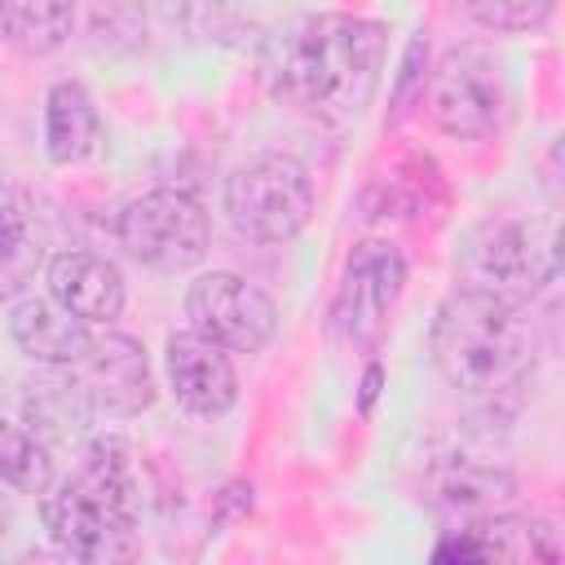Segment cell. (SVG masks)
<instances>
[{
  "mask_svg": "<svg viewBox=\"0 0 565 565\" xmlns=\"http://www.w3.org/2000/svg\"><path fill=\"white\" fill-rule=\"evenodd\" d=\"M115 238L137 265L177 274V269H190L203 260L212 225H207V212L190 194L150 190V194H137L115 216Z\"/></svg>",
  "mask_w": 565,
  "mask_h": 565,
  "instance_id": "52a82bcc",
  "label": "cell"
},
{
  "mask_svg": "<svg viewBox=\"0 0 565 565\" xmlns=\"http://www.w3.org/2000/svg\"><path fill=\"white\" fill-rule=\"evenodd\" d=\"M102 115H97V102L88 97L84 84L75 79H57L44 97V150L57 168H71V163H84L97 154L102 146Z\"/></svg>",
  "mask_w": 565,
  "mask_h": 565,
  "instance_id": "e0dca14e",
  "label": "cell"
},
{
  "mask_svg": "<svg viewBox=\"0 0 565 565\" xmlns=\"http://www.w3.org/2000/svg\"><path fill=\"white\" fill-rule=\"evenodd\" d=\"M66 371L75 375L93 415L128 419V415H141L154 402V375H150L146 349L124 331L93 335L88 353Z\"/></svg>",
  "mask_w": 565,
  "mask_h": 565,
  "instance_id": "30bf717a",
  "label": "cell"
},
{
  "mask_svg": "<svg viewBox=\"0 0 565 565\" xmlns=\"http://www.w3.org/2000/svg\"><path fill=\"white\" fill-rule=\"evenodd\" d=\"M9 331H13V344L40 366H75L93 344V331L84 318L62 309L53 296H26V291L13 300Z\"/></svg>",
  "mask_w": 565,
  "mask_h": 565,
  "instance_id": "4fadbf2b",
  "label": "cell"
},
{
  "mask_svg": "<svg viewBox=\"0 0 565 565\" xmlns=\"http://www.w3.org/2000/svg\"><path fill=\"white\" fill-rule=\"evenodd\" d=\"M428 349L441 380L481 402H499L503 393L521 388L534 366V331L525 305L477 287H455L437 305Z\"/></svg>",
  "mask_w": 565,
  "mask_h": 565,
  "instance_id": "3957f363",
  "label": "cell"
},
{
  "mask_svg": "<svg viewBox=\"0 0 565 565\" xmlns=\"http://www.w3.org/2000/svg\"><path fill=\"white\" fill-rule=\"evenodd\" d=\"M463 287L530 305L556 278V234L547 221L490 216L459 247Z\"/></svg>",
  "mask_w": 565,
  "mask_h": 565,
  "instance_id": "277c9868",
  "label": "cell"
},
{
  "mask_svg": "<svg viewBox=\"0 0 565 565\" xmlns=\"http://www.w3.org/2000/svg\"><path fill=\"white\" fill-rule=\"evenodd\" d=\"M0 486L18 494H44L53 486V455L44 450V441L31 428L9 424L4 415H0Z\"/></svg>",
  "mask_w": 565,
  "mask_h": 565,
  "instance_id": "ffe728a7",
  "label": "cell"
},
{
  "mask_svg": "<svg viewBox=\"0 0 565 565\" xmlns=\"http://www.w3.org/2000/svg\"><path fill=\"white\" fill-rule=\"evenodd\" d=\"M512 490L516 481L503 463H486L472 455H450L428 472V503L459 521H477L494 512L499 503L512 499Z\"/></svg>",
  "mask_w": 565,
  "mask_h": 565,
  "instance_id": "5bb4252c",
  "label": "cell"
},
{
  "mask_svg": "<svg viewBox=\"0 0 565 565\" xmlns=\"http://www.w3.org/2000/svg\"><path fill=\"white\" fill-rule=\"evenodd\" d=\"M49 296L84 322H110L124 313V274L115 260L71 247L49 260Z\"/></svg>",
  "mask_w": 565,
  "mask_h": 565,
  "instance_id": "7c38bea8",
  "label": "cell"
},
{
  "mask_svg": "<svg viewBox=\"0 0 565 565\" xmlns=\"http://www.w3.org/2000/svg\"><path fill=\"white\" fill-rule=\"evenodd\" d=\"M477 561H556L561 547L552 539V525L539 516H512V512H486L463 525Z\"/></svg>",
  "mask_w": 565,
  "mask_h": 565,
  "instance_id": "ac0fdd59",
  "label": "cell"
},
{
  "mask_svg": "<svg viewBox=\"0 0 565 565\" xmlns=\"http://www.w3.org/2000/svg\"><path fill=\"white\" fill-rule=\"evenodd\" d=\"M75 26V4L71 0H0V44L44 57L66 44Z\"/></svg>",
  "mask_w": 565,
  "mask_h": 565,
  "instance_id": "d6986e66",
  "label": "cell"
},
{
  "mask_svg": "<svg viewBox=\"0 0 565 565\" xmlns=\"http://www.w3.org/2000/svg\"><path fill=\"white\" fill-rule=\"evenodd\" d=\"M163 366H168L172 397L181 402V411L199 419H221L238 402V375L230 366V353L207 335H199L194 327L168 335Z\"/></svg>",
  "mask_w": 565,
  "mask_h": 565,
  "instance_id": "8fae6325",
  "label": "cell"
},
{
  "mask_svg": "<svg viewBox=\"0 0 565 565\" xmlns=\"http://www.w3.org/2000/svg\"><path fill=\"white\" fill-rule=\"evenodd\" d=\"M185 318L225 353H256L278 331V305L243 274L212 269L185 287Z\"/></svg>",
  "mask_w": 565,
  "mask_h": 565,
  "instance_id": "9c48e42d",
  "label": "cell"
},
{
  "mask_svg": "<svg viewBox=\"0 0 565 565\" xmlns=\"http://www.w3.org/2000/svg\"><path fill=\"white\" fill-rule=\"evenodd\" d=\"M424 40L415 35L411 44H406V57H402V75H397V110L393 115H402L406 110V97H411V88H419L424 93Z\"/></svg>",
  "mask_w": 565,
  "mask_h": 565,
  "instance_id": "7402d4cb",
  "label": "cell"
},
{
  "mask_svg": "<svg viewBox=\"0 0 565 565\" xmlns=\"http://www.w3.org/2000/svg\"><path fill=\"white\" fill-rule=\"evenodd\" d=\"M375 384H380V366H371V371H366V388H362V406H371V397H375Z\"/></svg>",
  "mask_w": 565,
  "mask_h": 565,
  "instance_id": "603a6c76",
  "label": "cell"
},
{
  "mask_svg": "<svg viewBox=\"0 0 565 565\" xmlns=\"http://www.w3.org/2000/svg\"><path fill=\"white\" fill-rule=\"evenodd\" d=\"M0 490H4V486H0ZM4 530H9V499L0 494V534H4Z\"/></svg>",
  "mask_w": 565,
  "mask_h": 565,
  "instance_id": "cb8c5ba5",
  "label": "cell"
},
{
  "mask_svg": "<svg viewBox=\"0 0 565 565\" xmlns=\"http://www.w3.org/2000/svg\"><path fill=\"white\" fill-rule=\"evenodd\" d=\"M406 287V260L388 238H362L344 256L331 322L353 349H375Z\"/></svg>",
  "mask_w": 565,
  "mask_h": 565,
  "instance_id": "ba28073f",
  "label": "cell"
},
{
  "mask_svg": "<svg viewBox=\"0 0 565 565\" xmlns=\"http://www.w3.org/2000/svg\"><path fill=\"white\" fill-rule=\"evenodd\" d=\"M44 247L49 234L35 203L18 185L0 181V305L26 291V282L44 265Z\"/></svg>",
  "mask_w": 565,
  "mask_h": 565,
  "instance_id": "2e32d148",
  "label": "cell"
},
{
  "mask_svg": "<svg viewBox=\"0 0 565 565\" xmlns=\"http://www.w3.org/2000/svg\"><path fill=\"white\" fill-rule=\"evenodd\" d=\"M53 375H40L26 384V397H22V415H26V428L44 441V450H79L84 437H88V402L75 384V375L66 366H49Z\"/></svg>",
  "mask_w": 565,
  "mask_h": 565,
  "instance_id": "9a60e30c",
  "label": "cell"
},
{
  "mask_svg": "<svg viewBox=\"0 0 565 565\" xmlns=\"http://www.w3.org/2000/svg\"><path fill=\"white\" fill-rule=\"evenodd\" d=\"M75 455L79 468L40 494L44 530L79 561H119L137 547L141 525L132 450L115 433H93Z\"/></svg>",
  "mask_w": 565,
  "mask_h": 565,
  "instance_id": "7a4b0ae2",
  "label": "cell"
},
{
  "mask_svg": "<svg viewBox=\"0 0 565 565\" xmlns=\"http://www.w3.org/2000/svg\"><path fill=\"white\" fill-rule=\"evenodd\" d=\"M225 212L256 243H291L313 216V181L287 154H256L225 181Z\"/></svg>",
  "mask_w": 565,
  "mask_h": 565,
  "instance_id": "8992f818",
  "label": "cell"
},
{
  "mask_svg": "<svg viewBox=\"0 0 565 565\" xmlns=\"http://www.w3.org/2000/svg\"><path fill=\"white\" fill-rule=\"evenodd\" d=\"M463 9L486 31H539L552 18L556 0H463Z\"/></svg>",
  "mask_w": 565,
  "mask_h": 565,
  "instance_id": "44dd1931",
  "label": "cell"
},
{
  "mask_svg": "<svg viewBox=\"0 0 565 565\" xmlns=\"http://www.w3.org/2000/svg\"><path fill=\"white\" fill-rule=\"evenodd\" d=\"M428 110H433V124L459 141L494 137L512 110L503 62L477 44L446 49L428 79Z\"/></svg>",
  "mask_w": 565,
  "mask_h": 565,
  "instance_id": "5b68a950",
  "label": "cell"
},
{
  "mask_svg": "<svg viewBox=\"0 0 565 565\" xmlns=\"http://www.w3.org/2000/svg\"><path fill=\"white\" fill-rule=\"evenodd\" d=\"M384 53V22L353 13H305L269 40L265 79L287 106L327 124H349L375 102Z\"/></svg>",
  "mask_w": 565,
  "mask_h": 565,
  "instance_id": "6da1fadb",
  "label": "cell"
}]
</instances>
